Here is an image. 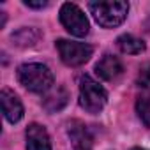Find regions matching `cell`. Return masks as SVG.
<instances>
[{"mask_svg": "<svg viewBox=\"0 0 150 150\" xmlns=\"http://www.w3.org/2000/svg\"><path fill=\"white\" fill-rule=\"evenodd\" d=\"M18 80L27 90H30L34 94H48L53 88V81H55L50 67L44 64H37V62L20 65Z\"/></svg>", "mask_w": 150, "mask_h": 150, "instance_id": "1", "label": "cell"}, {"mask_svg": "<svg viewBox=\"0 0 150 150\" xmlns=\"http://www.w3.org/2000/svg\"><path fill=\"white\" fill-rule=\"evenodd\" d=\"M90 14L94 20L103 27V28H115L124 23L129 13V4L127 2H90L88 4Z\"/></svg>", "mask_w": 150, "mask_h": 150, "instance_id": "2", "label": "cell"}, {"mask_svg": "<svg viewBox=\"0 0 150 150\" xmlns=\"http://www.w3.org/2000/svg\"><path fill=\"white\" fill-rule=\"evenodd\" d=\"M108 103V92L92 76L83 74L80 78V106L87 113H99Z\"/></svg>", "mask_w": 150, "mask_h": 150, "instance_id": "3", "label": "cell"}, {"mask_svg": "<svg viewBox=\"0 0 150 150\" xmlns=\"http://www.w3.org/2000/svg\"><path fill=\"white\" fill-rule=\"evenodd\" d=\"M58 53H60V58L65 65L69 67H78V65H83L85 62L90 60L92 53H94V48L85 44V42H76V41H69V39H58L55 42Z\"/></svg>", "mask_w": 150, "mask_h": 150, "instance_id": "4", "label": "cell"}, {"mask_svg": "<svg viewBox=\"0 0 150 150\" xmlns=\"http://www.w3.org/2000/svg\"><path fill=\"white\" fill-rule=\"evenodd\" d=\"M60 23L71 35H76V37H85L90 30V23L85 13L76 4H71V2H65L60 7Z\"/></svg>", "mask_w": 150, "mask_h": 150, "instance_id": "5", "label": "cell"}, {"mask_svg": "<svg viewBox=\"0 0 150 150\" xmlns=\"http://www.w3.org/2000/svg\"><path fill=\"white\" fill-rule=\"evenodd\" d=\"M67 134L72 141L74 150H92V134L88 127L80 120H71L67 124Z\"/></svg>", "mask_w": 150, "mask_h": 150, "instance_id": "6", "label": "cell"}, {"mask_svg": "<svg viewBox=\"0 0 150 150\" xmlns=\"http://www.w3.org/2000/svg\"><path fill=\"white\" fill-rule=\"evenodd\" d=\"M0 103H2V111H4V117L7 122L11 124H16L21 120L23 117V104L20 101V97L9 90V88H4L0 92Z\"/></svg>", "mask_w": 150, "mask_h": 150, "instance_id": "7", "label": "cell"}, {"mask_svg": "<svg viewBox=\"0 0 150 150\" xmlns=\"http://www.w3.org/2000/svg\"><path fill=\"white\" fill-rule=\"evenodd\" d=\"M122 72H124V65H122V62L115 55L106 53L96 64V74L101 80H104V81H115V80H118L122 76Z\"/></svg>", "mask_w": 150, "mask_h": 150, "instance_id": "8", "label": "cell"}, {"mask_svg": "<svg viewBox=\"0 0 150 150\" xmlns=\"http://www.w3.org/2000/svg\"><path fill=\"white\" fill-rule=\"evenodd\" d=\"M27 150H51V141L48 131L41 124H30L27 127Z\"/></svg>", "mask_w": 150, "mask_h": 150, "instance_id": "9", "label": "cell"}, {"mask_svg": "<svg viewBox=\"0 0 150 150\" xmlns=\"http://www.w3.org/2000/svg\"><path fill=\"white\" fill-rule=\"evenodd\" d=\"M117 44H118L120 51H122V53H127V55H139V53H143L145 48H146L141 39H138V37H134V35H131V34L120 35V37L117 39Z\"/></svg>", "mask_w": 150, "mask_h": 150, "instance_id": "10", "label": "cell"}, {"mask_svg": "<svg viewBox=\"0 0 150 150\" xmlns=\"http://www.w3.org/2000/svg\"><path fill=\"white\" fill-rule=\"evenodd\" d=\"M67 99H69V96H67L65 88H64V87H58L57 90H53L51 94L46 96V99L42 101V106H44L50 113H55V111L62 110V108L67 104Z\"/></svg>", "mask_w": 150, "mask_h": 150, "instance_id": "11", "label": "cell"}, {"mask_svg": "<svg viewBox=\"0 0 150 150\" xmlns=\"http://www.w3.org/2000/svg\"><path fill=\"white\" fill-rule=\"evenodd\" d=\"M39 39V32L34 28H20L16 34H13V41L16 46L27 48V46H34Z\"/></svg>", "mask_w": 150, "mask_h": 150, "instance_id": "12", "label": "cell"}, {"mask_svg": "<svg viewBox=\"0 0 150 150\" xmlns=\"http://www.w3.org/2000/svg\"><path fill=\"white\" fill-rule=\"evenodd\" d=\"M136 113L139 120L150 127V94H141L136 101Z\"/></svg>", "mask_w": 150, "mask_h": 150, "instance_id": "13", "label": "cell"}, {"mask_svg": "<svg viewBox=\"0 0 150 150\" xmlns=\"http://www.w3.org/2000/svg\"><path fill=\"white\" fill-rule=\"evenodd\" d=\"M139 87L143 88H150V64H146L141 71H139Z\"/></svg>", "mask_w": 150, "mask_h": 150, "instance_id": "14", "label": "cell"}, {"mask_svg": "<svg viewBox=\"0 0 150 150\" xmlns=\"http://www.w3.org/2000/svg\"><path fill=\"white\" fill-rule=\"evenodd\" d=\"M23 4H25L27 7H32V9H42V7L48 6L46 0H39V2H34V0H25Z\"/></svg>", "mask_w": 150, "mask_h": 150, "instance_id": "15", "label": "cell"}, {"mask_svg": "<svg viewBox=\"0 0 150 150\" xmlns=\"http://www.w3.org/2000/svg\"><path fill=\"white\" fill-rule=\"evenodd\" d=\"M131 150H146V148H141V146H134V148H131Z\"/></svg>", "mask_w": 150, "mask_h": 150, "instance_id": "16", "label": "cell"}]
</instances>
